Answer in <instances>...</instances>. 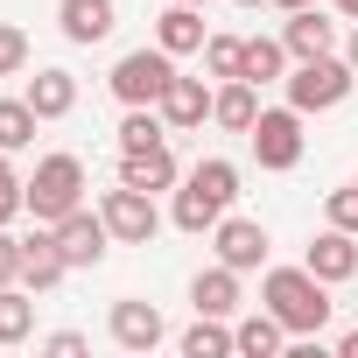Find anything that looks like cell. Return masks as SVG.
<instances>
[{"instance_id": "6da1fadb", "label": "cell", "mask_w": 358, "mask_h": 358, "mask_svg": "<svg viewBox=\"0 0 358 358\" xmlns=\"http://www.w3.org/2000/svg\"><path fill=\"white\" fill-rule=\"evenodd\" d=\"M330 281H316L309 267H274L267 274V288H260V302L281 316V330H295V337H316L323 323H330V295H323Z\"/></svg>"}, {"instance_id": "7a4b0ae2", "label": "cell", "mask_w": 358, "mask_h": 358, "mask_svg": "<svg viewBox=\"0 0 358 358\" xmlns=\"http://www.w3.org/2000/svg\"><path fill=\"white\" fill-rule=\"evenodd\" d=\"M232 197H239V169L232 162H197L190 183L176 190V225H183V232H218V218H225Z\"/></svg>"}, {"instance_id": "3957f363", "label": "cell", "mask_w": 358, "mask_h": 358, "mask_svg": "<svg viewBox=\"0 0 358 358\" xmlns=\"http://www.w3.org/2000/svg\"><path fill=\"white\" fill-rule=\"evenodd\" d=\"M22 197H29V211H36L43 225L71 218V211L85 204V162H78V155H50V162L36 169V183H22Z\"/></svg>"}, {"instance_id": "277c9868", "label": "cell", "mask_w": 358, "mask_h": 358, "mask_svg": "<svg viewBox=\"0 0 358 358\" xmlns=\"http://www.w3.org/2000/svg\"><path fill=\"white\" fill-rule=\"evenodd\" d=\"M169 78H176V64H169L162 43H155V50H134V57L113 64V99H120V106H162Z\"/></svg>"}, {"instance_id": "5b68a950", "label": "cell", "mask_w": 358, "mask_h": 358, "mask_svg": "<svg viewBox=\"0 0 358 358\" xmlns=\"http://www.w3.org/2000/svg\"><path fill=\"white\" fill-rule=\"evenodd\" d=\"M351 78H358L351 57H344V64H337V57H302L295 78H288V106H295V113H323V106H337V99L351 92Z\"/></svg>"}, {"instance_id": "8992f818", "label": "cell", "mask_w": 358, "mask_h": 358, "mask_svg": "<svg viewBox=\"0 0 358 358\" xmlns=\"http://www.w3.org/2000/svg\"><path fill=\"white\" fill-rule=\"evenodd\" d=\"M253 155H260V169H295L302 162V113L295 106L260 113L253 120Z\"/></svg>"}, {"instance_id": "52a82bcc", "label": "cell", "mask_w": 358, "mask_h": 358, "mask_svg": "<svg viewBox=\"0 0 358 358\" xmlns=\"http://www.w3.org/2000/svg\"><path fill=\"white\" fill-rule=\"evenodd\" d=\"M106 225H113V239H127V246H148L155 239V225H162V211H155V197L148 190H134V183H120V190H106Z\"/></svg>"}, {"instance_id": "ba28073f", "label": "cell", "mask_w": 358, "mask_h": 358, "mask_svg": "<svg viewBox=\"0 0 358 358\" xmlns=\"http://www.w3.org/2000/svg\"><path fill=\"white\" fill-rule=\"evenodd\" d=\"M106 239H113V225H106V211H71V218H57V246H64V260L71 267H92L99 253H106Z\"/></svg>"}, {"instance_id": "9c48e42d", "label": "cell", "mask_w": 358, "mask_h": 358, "mask_svg": "<svg viewBox=\"0 0 358 358\" xmlns=\"http://www.w3.org/2000/svg\"><path fill=\"white\" fill-rule=\"evenodd\" d=\"M120 183H134V190H169L176 183V155H169V141H155V148H120Z\"/></svg>"}, {"instance_id": "30bf717a", "label": "cell", "mask_w": 358, "mask_h": 358, "mask_svg": "<svg viewBox=\"0 0 358 358\" xmlns=\"http://www.w3.org/2000/svg\"><path fill=\"white\" fill-rule=\"evenodd\" d=\"M316 281H351L358 274V232H344V225H330L316 246H309V260H302Z\"/></svg>"}, {"instance_id": "8fae6325", "label": "cell", "mask_w": 358, "mask_h": 358, "mask_svg": "<svg viewBox=\"0 0 358 358\" xmlns=\"http://www.w3.org/2000/svg\"><path fill=\"white\" fill-rule=\"evenodd\" d=\"M218 260L239 267V274L260 267V260H267V232H260L253 218H218Z\"/></svg>"}, {"instance_id": "7c38bea8", "label": "cell", "mask_w": 358, "mask_h": 358, "mask_svg": "<svg viewBox=\"0 0 358 358\" xmlns=\"http://www.w3.org/2000/svg\"><path fill=\"white\" fill-rule=\"evenodd\" d=\"M64 274H71V260H64V246H57V225L36 232V239H22V281H29V288H57Z\"/></svg>"}, {"instance_id": "4fadbf2b", "label": "cell", "mask_w": 358, "mask_h": 358, "mask_svg": "<svg viewBox=\"0 0 358 358\" xmlns=\"http://www.w3.org/2000/svg\"><path fill=\"white\" fill-rule=\"evenodd\" d=\"M162 330H169V323H162L155 302H113V337H120L127 351H155Z\"/></svg>"}, {"instance_id": "5bb4252c", "label": "cell", "mask_w": 358, "mask_h": 358, "mask_svg": "<svg viewBox=\"0 0 358 358\" xmlns=\"http://www.w3.org/2000/svg\"><path fill=\"white\" fill-rule=\"evenodd\" d=\"M162 120H169V127H204V120H211V92H204V78H169V92H162Z\"/></svg>"}, {"instance_id": "9a60e30c", "label": "cell", "mask_w": 358, "mask_h": 358, "mask_svg": "<svg viewBox=\"0 0 358 358\" xmlns=\"http://www.w3.org/2000/svg\"><path fill=\"white\" fill-rule=\"evenodd\" d=\"M155 43H162L169 57H183V50H204L211 36H204V15L190 8V0H176V8H169V15L155 22Z\"/></svg>"}, {"instance_id": "2e32d148", "label": "cell", "mask_w": 358, "mask_h": 358, "mask_svg": "<svg viewBox=\"0 0 358 358\" xmlns=\"http://www.w3.org/2000/svg\"><path fill=\"white\" fill-rule=\"evenodd\" d=\"M281 43H288V57L302 64V57H330V43H337V29L316 15V8H295V22L281 29Z\"/></svg>"}, {"instance_id": "e0dca14e", "label": "cell", "mask_w": 358, "mask_h": 358, "mask_svg": "<svg viewBox=\"0 0 358 358\" xmlns=\"http://www.w3.org/2000/svg\"><path fill=\"white\" fill-rule=\"evenodd\" d=\"M22 99H29V106H36L43 120H64V113L78 106V78H71V71H36Z\"/></svg>"}, {"instance_id": "ac0fdd59", "label": "cell", "mask_w": 358, "mask_h": 358, "mask_svg": "<svg viewBox=\"0 0 358 358\" xmlns=\"http://www.w3.org/2000/svg\"><path fill=\"white\" fill-rule=\"evenodd\" d=\"M211 120H218V127H232V134H253V120H260L253 78H225V92L211 99Z\"/></svg>"}, {"instance_id": "d6986e66", "label": "cell", "mask_w": 358, "mask_h": 358, "mask_svg": "<svg viewBox=\"0 0 358 358\" xmlns=\"http://www.w3.org/2000/svg\"><path fill=\"white\" fill-rule=\"evenodd\" d=\"M190 302H197V316H232L239 309V267H211V274H197V288H190Z\"/></svg>"}, {"instance_id": "ffe728a7", "label": "cell", "mask_w": 358, "mask_h": 358, "mask_svg": "<svg viewBox=\"0 0 358 358\" xmlns=\"http://www.w3.org/2000/svg\"><path fill=\"white\" fill-rule=\"evenodd\" d=\"M64 36L71 43H106L113 36V0H64Z\"/></svg>"}, {"instance_id": "44dd1931", "label": "cell", "mask_w": 358, "mask_h": 358, "mask_svg": "<svg viewBox=\"0 0 358 358\" xmlns=\"http://www.w3.org/2000/svg\"><path fill=\"white\" fill-rule=\"evenodd\" d=\"M225 351H239L225 316H197V330H183V358H225Z\"/></svg>"}, {"instance_id": "7402d4cb", "label": "cell", "mask_w": 358, "mask_h": 358, "mask_svg": "<svg viewBox=\"0 0 358 358\" xmlns=\"http://www.w3.org/2000/svg\"><path fill=\"white\" fill-rule=\"evenodd\" d=\"M36 127H43V113H36L29 99H0V148H8V155H15V148H29V141H36Z\"/></svg>"}, {"instance_id": "603a6c76", "label": "cell", "mask_w": 358, "mask_h": 358, "mask_svg": "<svg viewBox=\"0 0 358 358\" xmlns=\"http://www.w3.org/2000/svg\"><path fill=\"white\" fill-rule=\"evenodd\" d=\"M232 337H239L246 358H267V351H281V316H274V309H267V316H246Z\"/></svg>"}, {"instance_id": "cb8c5ba5", "label": "cell", "mask_w": 358, "mask_h": 358, "mask_svg": "<svg viewBox=\"0 0 358 358\" xmlns=\"http://www.w3.org/2000/svg\"><path fill=\"white\" fill-rule=\"evenodd\" d=\"M281 64H288V43H274V36H253V43H246V78H253V85L281 78Z\"/></svg>"}, {"instance_id": "d4e9b609", "label": "cell", "mask_w": 358, "mask_h": 358, "mask_svg": "<svg viewBox=\"0 0 358 358\" xmlns=\"http://www.w3.org/2000/svg\"><path fill=\"white\" fill-rule=\"evenodd\" d=\"M204 64H211V78H246V43L239 36H211L204 43Z\"/></svg>"}, {"instance_id": "484cf974", "label": "cell", "mask_w": 358, "mask_h": 358, "mask_svg": "<svg viewBox=\"0 0 358 358\" xmlns=\"http://www.w3.org/2000/svg\"><path fill=\"white\" fill-rule=\"evenodd\" d=\"M29 323H36L29 295H15V288H0V344H22V337H29Z\"/></svg>"}, {"instance_id": "4316f807", "label": "cell", "mask_w": 358, "mask_h": 358, "mask_svg": "<svg viewBox=\"0 0 358 358\" xmlns=\"http://www.w3.org/2000/svg\"><path fill=\"white\" fill-rule=\"evenodd\" d=\"M162 141V120L148 113V106H127V120H120V148H155Z\"/></svg>"}, {"instance_id": "83f0119b", "label": "cell", "mask_w": 358, "mask_h": 358, "mask_svg": "<svg viewBox=\"0 0 358 358\" xmlns=\"http://www.w3.org/2000/svg\"><path fill=\"white\" fill-rule=\"evenodd\" d=\"M22 64H29V36H22L15 22H0V78H15Z\"/></svg>"}, {"instance_id": "f1b7e54d", "label": "cell", "mask_w": 358, "mask_h": 358, "mask_svg": "<svg viewBox=\"0 0 358 358\" xmlns=\"http://www.w3.org/2000/svg\"><path fill=\"white\" fill-rule=\"evenodd\" d=\"M22 204H29V197H22V183H15V169H8V148H0V225H8Z\"/></svg>"}, {"instance_id": "f546056e", "label": "cell", "mask_w": 358, "mask_h": 358, "mask_svg": "<svg viewBox=\"0 0 358 358\" xmlns=\"http://www.w3.org/2000/svg\"><path fill=\"white\" fill-rule=\"evenodd\" d=\"M330 225L358 232V183H351V190H330Z\"/></svg>"}, {"instance_id": "4dcf8cb0", "label": "cell", "mask_w": 358, "mask_h": 358, "mask_svg": "<svg viewBox=\"0 0 358 358\" xmlns=\"http://www.w3.org/2000/svg\"><path fill=\"white\" fill-rule=\"evenodd\" d=\"M22 274V239H8V232H0V288H8Z\"/></svg>"}, {"instance_id": "1f68e13d", "label": "cell", "mask_w": 358, "mask_h": 358, "mask_svg": "<svg viewBox=\"0 0 358 358\" xmlns=\"http://www.w3.org/2000/svg\"><path fill=\"white\" fill-rule=\"evenodd\" d=\"M50 351H57V358H78V351H85V337H78V330H57V337H50Z\"/></svg>"}, {"instance_id": "d6a6232c", "label": "cell", "mask_w": 358, "mask_h": 358, "mask_svg": "<svg viewBox=\"0 0 358 358\" xmlns=\"http://www.w3.org/2000/svg\"><path fill=\"white\" fill-rule=\"evenodd\" d=\"M337 351H344V358H358V330H351V337H344V344H337Z\"/></svg>"}, {"instance_id": "836d02e7", "label": "cell", "mask_w": 358, "mask_h": 358, "mask_svg": "<svg viewBox=\"0 0 358 358\" xmlns=\"http://www.w3.org/2000/svg\"><path fill=\"white\" fill-rule=\"evenodd\" d=\"M274 8H288V15H295V8H309V0H274Z\"/></svg>"}, {"instance_id": "e575fe53", "label": "cell", "mask_w": 358, "mask_h": 358, "mask_svg": "<svg viewBox=\"0 0 358 358\" xmlns=\"http://www.w3.org/2000/svg\"><path fill=\"white\" fill-rule=\"evenodd\" d=\"M337 8H344V15H351V22H358V0H337Z\"/></svg>"}, {"instance_id": "d590c367", "label": "cell", "mask_w": 358, "mask_h": 358, "mask_svg": "<svg viewBox=\"0 0 358 358\" xmlns=\"http://www.w3.org/2000/svg\"><path fill=\"white\" fill-rule=\"evenodd\" d=\"M344 57H351V71H358V36H351V50H344Z\"/></svg>"}, {"instance_id": "8d00e7d4", "label": "cell", "mask_w": 358, "mask_h": 358, "mask_svg": "<svg viewBox=\"0 0 358 358\" xmlns=\"http://www.w3.org/2000/svg\"><path fill=\"white\" fill-rule=\"evenodd\" d=\"M239 8H260V0H239Z\"/></svg>"}, {"instance_id": "74e56055", "label": "cell", "mask_w": 358, "mask_h": 358, "mask_svg": "<svg viewBox=\"0 0 358 358\" xmlns=\"http://www.w3.org/2000/svg\"><path fill=\"white\" fill-rule=\"evenodd\" d=\"M190 8H197V0H190Z\"/></svg>"}]
</instances>
